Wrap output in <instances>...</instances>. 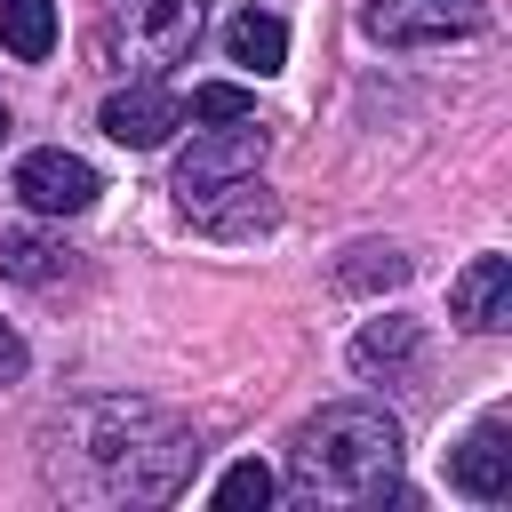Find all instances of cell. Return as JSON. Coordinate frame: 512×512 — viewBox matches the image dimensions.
<instances>
[{
    "instance_id": "6da1fadb",
    "label": "cell",
    "mask_w": 512,
    "mask_h": 512,
    "mask_svg": "<svg viewBox=\"0 0 512 512\" xmlns=\"http://www.w3.org/2000/svg\"><path fill=\"white\" fill-rule=\"evenodd\" d=\"M288 480H296L304 504H384V496H400V416H384L376 400L320 408L288 448Z\"/></svg>"
},
{
    "instance_id": "5bb4252c",
    "label": "cell",
    "mask_w": 512,
    "mask_h": 512,
    "mask_svg": "<svg viewBox=\"0 0 512 512\" xmlns=\"http://www.w3.org/2000/svg\"><path fill=\"white\" fill-rule=\"evenodd\" d=\"M0 48L40 64L56 48V0H0Z\"/></svg>"
},
{
    "instance_id": "2e32d148",
    "label": "cell",
    "mask_w": 512,
    "mask_h": 512,
    "mask_svg": "<svg viewBox=\"0 0 512 512\" xmlns=\"http://www.w3.org/2000/svg\"><path fill=\"white\" fill-rule=\"evenodd\" d=\"M248 504H272V472L248 456V464H232L224 480H216V512H248Z\"/></svg>"
},
{
    "instance_id": "ac0fdd59",
    "label": "cell",
    "mask_w": 512,
    "mask_h": 512,
    "mask_svg": "<svg viewBox=\"0 0 512 512\" xmlns=\"http://www.w3.org/2000/svg\"><path fill=\"white\" fill-rule=\"evenodd\" d=\"M24 368H32V352H24V336H16L8 320H0V384H16Z\"/></svg>"
},
{
    "instance_id": "ba28073f",
    "label": "cell",
    "mask_w": 512,
    "mask_h": 512,
    "mask_svg": "<svg viewBox=\"0 0 512 512\" xmlns=\"http://www.w3.org/2000/svg\"><path fill=\"white\" fill-rule=\"evenodd\" d=\"M448 480H456L464 496H480V504H504V496H512V432H504V416H480V424L448 448Z\"/></svg>"
},
{
    "instance_id": "52a82bcc",
    "label": "cell",
    "mask_w": 512,
    "mask_h": 512,
    "mask_svg": "<svg viewBox=\"0 0 512 512\" xmlns=\"http://www.w3.org/2000/svg\"><path fill=\"white\" fill-rule=\"evenodd\" d=\"M96 128H104L112 144H128V152H152V144H168V128H184V104H176L160 80H136V88H120V96H104Z\"/></svg>"
},
{
    "instance_id": "8fae6325",
    "label": "cell",
    "mask_w": 512,
    "mask_h": 512,
    "mask_svg": "<svg viewBox=\"0 0 512 512\" xmlns=\"http://www.w3.org/2000/svg\"><path fill=\"white\" fill-rule=\"evenodd\" d=\"M224 56L248 64V72H280V64H288V24L264 16V8H240V16L224 24Z\"/></svg>"
},
{
    "instance_id": "277c9868",
    "label": "cell",
    "mask_w": 512,
    "mask_h": 512,
    "mask_svg": "<svg viewBox=\"0 0 512 512\" xmlns=\"http://www.w3.org/2000/svg\"><path fill=\"white\" fill-rule=\"evenodd\" d=\"M256 168H264V120L256 112L248 120H208V128H192V144L176 160V208L232 184V176H256Z\"/></svg>"
},
{
    "instance_id": "7a4b0ae2",
    "label": "cell",
    "mask_w": 512,
    "mask_h": 512,
    "mask_svg": "<svg viewBox=\"0 0 512 512\" xmlns=\"http://www.w3.org/2000/svg\"><path fill=\"white\" fill-rule=\"evenodd\" d=\"M72 448L96 464V488L104 496H128V504H168L192 472V432L176 416H160L152 400H96L72 416Z\"/></svg>"
},
{
    "instance_id": "4fadbf2b",
    "label": "cell",
    "mask_w": 512,
    "mask_h": 512,
    "mask_svg": "<svg viewBox=\"0 0 512 512\" xmlns=\"http://www.w3.org/2000/svg\"><path fill=\"white\" fill-rule=\"evenodd\" d=\"M0 272H8V280H24V288H48V280L64 272V240L8 224V232H0Z\"/></svg>"
},
{
    "instance_id": "d6986e66",
    "label": "cell",
    "mask_w": 512,
    "mask_h": 512,
    "mask_svg": "<svg viewBox=\"0 0 512 512\" xmlns=\"http://www.w3.org/2000/svg\"><path fill=\"white\" fill-rule=\"evenodd\" d=\"M0 136H8V112H0Z\"/></svg>"
},
{
    "instance_id": "7c38bea8",
    "label": "cell",
    "mask_w": 512,
    "mask_h": 512,
    "mask_svg": "<svg viewBox=\"0 0 512 512\" xmlns=\"http://www.w3.org/2000/svg\"><path fill=\"white\" fill-rule=\"evenodd\" d=\"M400 280H408V256L392 240H352L344 264H336V288H352V296H376V288H400Z\"/></svg>"
},
{
    "instance_id": "30bf717a",
    "label": "cell",
    "mask_w": 512,
    "mask_h": 512,
    "mask_svg": "<svg viewBox=\"0 0 512 512\" xmlns=\"http://www.w3.org/2000/svg\"><path fill=\"white\" fill-rule=\"evenodd\" d=\"M448 312L464 328H480V336L512 328V256H472L456 272V288H448Z\"/></svg>"
},
{
    "instance_id": "9c48e42d",
    "label": "cell",
    "mask_w": 512,
    "mask_h": 512,
    "mask_svg": "<svg viewBox=\"0 0 512 512\" xmlns=\"http://www.w3.org/2000/svg\"><path fill=\"white\" fill-rule=\"evenodd\" d=\"M184 216L200 224V232H216V240H256V232H272V192L256 184V176H232V184H216V192H200V200H184Z\"/></svg>"
},
{
    "instance_id": "9a60e30c",
    "label": "cell",
    "mask_w": 512,
    "mask_h": 512,
    "mask_svg": "<svg viewBox=\"0 0 512 512\" xmlns=\"http://www.w3.org/2000/svg\"><path fill=\"white\" fill-rule=\"evenodd\" d=\"M400 360H416V320H376V328L352 336V368H360V376L400 368Z\"/></svg>"
},
{
    "instance_id": "e0dca14e",
    "label": "cell",
    "mask_w": 512,
    "mask_h": 512,
    "mask_svg": "<svg viewBox=\"0 0 512 512\" xmlns=\"http://www.w3.org/2000/svg\"><path fill=\"white\" fill-rule=\"evenodd\" d=\"M248 112H256V96H248V88H232V80L192 88V128H208V120H248Z\"/></svg>"
},
{
    "instance_id": "3957f363",
    "label": "cell",
    "mask_w": 512,
    "mask_h": 512,
    "mask_svg": "<svg viewBox=\"0 0 512 512\" xmlns=\"http://www.w3.org/2000/svg\"><path fill=\"white\" fill-rule=\"evenodd\" d=\"M200 16H208V0H96V48H104L120 72H128V64L168 72V64L192 56Z\"/></svg>"
},
{
    "instance_id": "5b68a950",
    "label": "cell",
    "mask_w": 512,
    "mask_h": 512,
    "mask_svg": "<svg viewBox=\"0 0 512 512\" xmlns=\"http://www.w3.org/2000/svg\"><path fill=\"white\" fill-rule=\"evenodd\" d=\"M360 24L384 48H440V40H472L488 24V8L480 0H368Z\"/></svg>"
},
{
    "instance_id": "8992f818",
    "label": "cell",
    "mask_w": 512,
    "mask_h": 512,
    "mask_svg": "<svg viewBox=\"0 0 512 512\" xmlns=\"http://www.w3.org/2000/svg\"><path fill=\"white\" fill-rule=\"evenodd\" d=\"M96 192H104L96 168H88L80 152H64V144H40V152L16 160V200H24L32 216H80Z\"/></svg>"
}]
</instances>
